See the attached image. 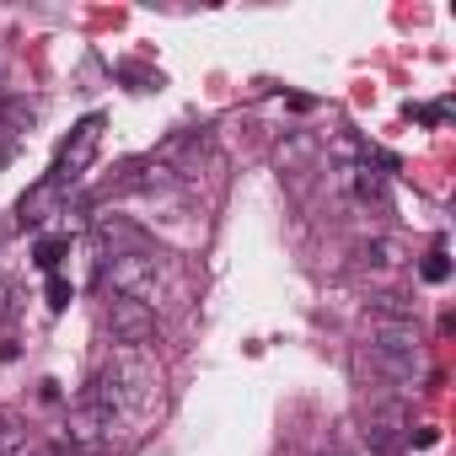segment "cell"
Returning a JSON list of instances; mask_svg holds the SVG:
<instances>
[{
	"instance_id": "6da1fadb",
	"label": "cell",
	"mask_w": 456,
	"mask_h": 456,
	"mask_svg": "<svg viewBox=\"0 0 456 456\" xmlns=\"http://www.w3.org/2000/svg\"><path fill=\"white\" fill-rule=\"evenodd\" d=\"M97 387L113 397L118 413H151V403H156V365L140 360V349H124V354L97 376Z\"/></svg>"
},
{
	"instance_id": "7a4b0ae2",
	"label": "cell",
	"mask_w": 456,
	"mask_h": 456,
	"mask_svg": "<svg viewBox=\"0 0 456 456\" xmlns=\"http://www.w3.org/2000/svg\"><path fill=\"white\" fill-rule=\"evenodd\" d=\"M97 151H102V113H86V118L70 129V140L60 145V156H54V167H49V183H54L60 193L76 188V183L92 172Z\"/></svg>"
},
{
	"instance_id": "3957f363",
	"label": "cell",
	"mask_w": 456,
	"mask_h": 456,
	"mask_svg": "<svg viewBox=\"0 0 456 456\" xmlns=\"http://www.w3.org/2000/svg\"><path fill=\"white\" fill-rule=\"evenodd\" d=\"M102 285L118 296V301H151L156 285H161V258L156 253H113L108 269H102Z\"/></svg>"
},
{
	"instance_id": "277c9868",
	"label": "cell",
	"mask_w": 456,
	"mask_h": 456,
	"mask_svg": "<svg viewBox=\"0 0 456 456\" xmlns=\"http://www.w3.org/2000/svg\"><path fill=\"white\" fill-rule=\"evenodd\" d=\"M118 408H113V397L92 381L86 392H81V403H76V419H70V445H108L113 440V429H118Z\"/></svg>"
},
{
	"instance_id": "5b68a950",
	"label": "cell",
	"mask_w": 456,
	"mask_h": 456,
	"mask_svg": "<svg viewBox=\"0 0 456 456\" xmlns=\"http://www.w3.org/2000/svg\"><path fill=\"white\" fill-rule=\"evenodd\" d=\"M108 333H113V344H124V349H145V344L156 338V306H151V301H118V296H113V306H108Z\"/></svg>"
},
{
	"instance_id": "8992f818",
	"label": "cell",
	"mask_w": 456,
	"mask_h": 456,
	"mask_svg": "<svg viewBox=\"0 0 456 456\" xmlns=\"http://www.w3.org/2000/svg\"><path fill=\"white\" fill-rule=\"evenodd\" d=\"M360 435H365V445H370V451H381V456H387V451H397V440L408 435V408H403V403H381V408H370Z\"/></svg>"
},
{
	"instance_id": "52a82bcc",
	"label": "cell",
	"mask_w": 456,
	"mask_h": 456,
	"mask_svg": "<svg viewBox=\"0 0 456 456\" xmlns=\"http://www.w3.org/2000/svg\"><path fill=\"white\" fill-rule=\"evenodd\" d=\"M338 183L360 199V204H387V172H376L370 161H349L338 172Z\"/></svg>"
},
{
	"instance_id": "ba28073f",
	"label": "cell",
	"mask_w": 456,
	"mask_h": 456,
	"mask_svg": "<svg viewBox=\"0 0 456 456\" xmlns=\"http://www.w3.org/2000/svg\"><path fill=\"white\" fill-rule=\"evenodd\" d=\"M370 349H387V354H424V338L413 322H376L370 317Z\"/></svg>"
},
{
	"instance_id": "9c48e42d",
	"label": "cell",
	"mask_w": 456,
	"mask_h": 456,
	"mask_svg": "<svg viewBox=\"0 0 456 456\" xmlns=\"http://www.w3.org/2000/svg\"><path fill=\"white\" fill-rule=\"evenodd\" d=\"M60 199H65V193H60V188L44 177L33 193H22V204H17V220H22V225H44V220L60 209Z\"/></svg>"
},
{
	"instance_id": "30bf717a",
	"label": "cell",
	"mask_w": 456,
	"mask_h": 456,
	"mask_svg": "<svg viewBox=\"0 0 456 456\" xmlns=\"http://www.w3.org/2000/svg\"><path fill=\"white\" fill-rule=\"evenodd\" d=\"M360 264L365 269H403L408 264V242L403 237H370V242H360Z\"/></svg>"
},
{
	"instance_id": "8fae6325",
	"label": "cell",
	"mask_w": 456,
	"mask_h": 456,
	"mask_svg": "<svg viewBox=\"0 0 456 456\" xmlns=\"http://www.w3.org/2000/svg\"><path fill=\"white\" fill-rule=\"evenodd\" d=\"M92 232H97V242L113 248V253H140V232H134L129 220H118V215H97Z\"/></svg>"
},
{
	"instance_id": "7c38bea8",
	"label": "cell",
	"mask_w": 456,
	"mask_h": 456,
	"mask_svg": "<svg viewBox=\"0 0 456 456\" xmlns=\"http://www.w3.org/2000/svg\"><path fill=\"white\" fill-rule=\"evenodd\" d=\"M365 360L392 381H413V370L424 365V354H387V349H365Z\"/></svg>"
},
{
	"instance_id": "4fadbf2b",
	"label": "cell",
	"mask_w": 456,
	"mask_h": 456,
	"mask_svg": "<svg viewBox=\"0 0 456 456\" xmlns=\"http://www.w3.org/2000/svg\"><path fill=\"white\" fill-rule=\"evenodd\" d=\"M274 161H280V172H306V167L317 161V145H312L306 134H290V140L274 151Z\"/></svg>"
},
{
	"instance_id": "5bb4252c",
	"label": "cell",
	"mask_w": 456,
	"mask_h": 456,
	"mask_svg": "<svg viewBox=\"0 0 456 456\" xmlns=\"http://www.w3.org/2000/svg\"><path fill=\"white\" fill-rule=\"evenodd\" d=\"M65 253H70V237H38V242H33V264H38L44 274H60Z\"/></svg>"
},
{
	"instance_id": "9a60e30c",
	"label": "cell",
	"mask_w": 456,
	"mask_h": 456,
	"mask_svg": "<svg viewBox=\"0 0 456 456\" xmlns=\"http://www.w3.org/2000/svg\"><path fill=\"white\" fill-rule=\"evenodd\" d=\"M22 419L17 413H0V456H12V451H22Z\"/></svg>"
},
{
	"instance_id": "2e32d148",
	"label": "cell",
	"mask_w": 456,
	"mask_h": 456,
	"mask_svg": "<svg viewBox=\"0 0 456 456\" xmlns=\"http://www.w3.org/2000/svg\"><path fill=\"white\" fill-rule=\"evenodd\" d=\"M419 280H424V285H445V280H451V258H445V253L435 248V253H429V258L419 264Z\"/></svg>"
},
{
	"instance_id": "e0dca14e",
	"label": "cell",
	"mask_w": 456,
	"mask_h": 456,
	"mask_svg": "<svg viewBox=\"0 0 456 456\" xmlns=\"http://www.w3.org/2000/svg\"><path fill=\"white\" fill-rule=\"evenodd\" d=\"M44 301H49V312H65V306L76 301L70 280H65V274H49V285H44Z\"/></svg>"
},
{
	"instance_id": "ac0fdd59",
	"label": "cell",
	"mask_w": 456,
	"mask_h": 456,
	"mask_svg": "<svg viewBox=\"0 0 456 456\" xmlns=\"http://www.w3.org/2000/svg\"><path fill=\"white\" fill-rule=\"evenodd\" d=\"M0 113H6V124H33L38 118V102H22L17 97V102H0Z\"/></svg>"
},
{
	"instance_id": "d6986e66",
	"label": "cell",
	"mask_w": 456,
	"mask_h": 456,
	"mask_svg": "<svg viewBox=\"0 0 456 456\" xmlns=\"http://www.w3.org/2000/svg\"><path fill=\"white\" fill-rule=\"evenodd\" d=\"M408 440H413L419 451H429V445H440V429H435V424H424V429H408Z\"/></svg>"
},
{
	"instance_id": "ffe728a7",
	"label": "cell",
	"mask_w": 456,
	"mask_h": 456,
	"mask_svg": "<svg viewBox=\"0 0 456 456\" xmlns=\"http://www.w3.org/2000/svg\"><path fill=\"white\" fill-rule=\"evenodd\" d=\"M6 296H12V290H6V285H0V312H6Z\"/></svg>"
},
{
	"instance_id": "44dd1931",
	"label": "cell",
	"mask_w": 456,
	"mask_h": 456,
	"mask_svg": "<svg viewBox=\"0 0 456 456\" xmlns=\"http://www.w3.org/2000/svg\"><path fill=\"white\" fill-rule=\"evenodd\" d=\"M328 456H344V451H328Z\"/></svg>"
}]
</instances>
